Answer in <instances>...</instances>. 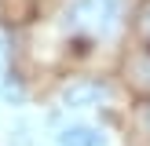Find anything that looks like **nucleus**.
<instances>
[{
  "instance_id": "1",
  "label": "nucleus",
  "mask_w": 150,
  "mask_h": 146,
  "mask_svg": "<svg viewBox=\"0 0 150 146\" xmlns=\"http://www.w3.org/2000/svg\"><path fill=\"white\" fill-rule=\"evenodd\" d=\"M128 26V0H66L59 11V29L66 44L88 55L95 44H110Z\"/></svg>"
},
{
  "instance_id": "2",
  "label": "nucleus",
  "mask_w": 150,
  "mask_h": 146,
  "mask_svg": "<svg viewBox=\"0 0 150 146\" xmlns=\"http://www.w3.org/2000/svg\"><path fill=\"white\" fill-rule=\"evenodd\" d=\"M59 99L70 110H88V106H99V102L110 99V84L103 77H73L70 84H62Z\"/></svg>"
},
{
  "instance_id": "3",
  "label": "nucleus",
  "mask_w": 150,
  "mask_h": 146,
  "mask_svg": "<svg viewBox=\"0 0 150 146\" xmlns=\"http://www.w3.org/2000/svg\"><path fill=\"white\" fill-rule=\"evenodd\" d=\"M128 73L136 84L150 88V0L136 15V48H132V58H128Z\"/></svg>"
},
{
  "instance_id": "4",
  "label": "nucleus",
  "mask_w": 150,
  "mask_h": 146,
  "mask_svg": "<svg viewBox=\"0 0 150 146\" xmlns=\"http://www.w3.org/2000/svg\"><path fill=\"white\" fill-rule=\"evenodd\" d=\"M4 51H7V48H0V102L18 106V102H26V84H22V77L15 73L11 58H7Z\"/></svg>"
},
{
  "instance_id": "5",
  "label": "nucleus",
  "mask_w": 150,
  "mask_h": 146,
  "mask_svg": "<svg viewBox=\"0 0 150 146\" xmlns=\"http://www.w3.org/2000/svg\"><path fill=\"white\" fill-rule=\"evenodd\" d=\"M59 146H110V142L92 124H70V128L59 131Z\"/></svg>"
},
{
  "instance_id": "6",
  "label": "nucleus",
  "mask_w": 150,
  "mask_h": 146,
  "mask_svg": "<svg viewBox=\"0 0 150 146\" xmlns=\"http://www.w3.org/2000/svg\"><path fill=\"white\" fill-rule=\"evenodd\" d=\"M146 128H150V106H146Z\"/></svg>"
}]
</instances>
